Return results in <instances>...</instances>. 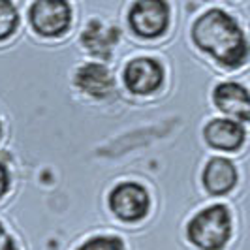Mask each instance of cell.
<instances>
[{
  "label": "cell",
  "instance_id": "8fae6325",
  "mask_svg": "<svg viewBox=\"0 0 250 250\" xmlns=\"http://www.w3.org/2000/svg\"><path fill=\"white\" fill-rule=\"evenodd\" d=\"M203 187L211 196H224L237 185V169L231 160L224 156L211 158L203 169Z\"/></svg>",
  "mask_w": 250,
  "mask_h": 250
},
{
  "label": "cell",
  "instance_id": "4fadbf2b",
  "mask_svg": "<svg viewBox=\"0 0 250 250\" xmlns=\"http://www.w3.org/2000/svg\"><path fill=\"white\" fill-rule=\"evenodd\" d=\"M77 250H125V245L115 235H98L85 241Z\"/></svg>",
  "mask_w": 250,
  "mask_h": 250
},
{
  "label": "cell",
  "instance_id": "7c38bea8",
  "mask_svg": "<svg viewBox=\"0 0 250 250\" xmlns=\"http://www.w3.org/2000/svg\"><path fill=\"white\" fill-rule=\"evenodd\" d=\"M19 25V15L12 2L0 0V42L10 38L17 30Z\"/></svg>",
  "mask_w": 250,
  "mask_h": 250
},
{
  "label": "cell",
  "instance_id": "5b68a950",
  "mask_svg": "<svg viewBox=\"0 0 250 250\" xmlns=\"http://www.w3.org/2000/svg\"><path fill=\"white\" fill-rule=\"evenodd\" d=\"M149 192L139 183H121L109 194V209L125 222H138L149 213Z\"/></svg>",
  "mask_w": 250,
  "mask_h": 250
},
{
  "label": "cell",
  "instance_id": "2e32d148",
  "mask_svg": "<svg viewBox=\"0 0 250 250\" xmlns=\"http://www.w3.org/2000/svg\"><path fill=\"white\" fill-rule=\"evenodd\" d=\"M0 132H2V126H0Z\"/></svg>",
  "mask_w": 250,
  "mask_h": 250
},
{
  "label": "cell",
  "instance_id": "9c48e42d",
  "mask_svg": "<svg viewBox=\"0 0 250 250\" xmlns=\"http://www.w3.org/2000/svg\"><path fill=\"white\" fill-rule=\"evenodd\" d=\"M75 87L92 98H107L115 90V79L107 66L100 62L83 64L74 77Z\"/></svg>",
  "mask_w": 250,
  "mask_h": 250
},
{
  "label": "cell",
  "instance_id": "8992f818",
  "mask_svg": "<svg viewBox=\"0 0 250 250\" xmlns=\"http://www.w3.org/2000/svg\"><path fill=\"white\" fill-rule=\"evenodd\" d=\"M123 79L130 92L139 94V96H147L162 87L164 68L156 59L139 57L126 64Z\"/></svg>",
  "mask_w": 250,
  "mask_h": 250
},
{
  "label": "cell",
  "instance_id": "9a60e30c",
  "mask_svg": "<svg viewBox=\"0 0 250 250\" xmlns=\"http://www.w3.org/2000/svg\"><path fill=\"white\" fill-rule=\"evenodd\" d=\"M0 250H17L13 239L8 235V231L4 229V226L0 224Z\"/></svg>",
  "mask_w": 250,
  "mask_h": 250
},
{
  "label": "cell",
  "instance_id": "6da1fadb",
  "mask_svg": "<svg viewBox=\"0 0 250 250\" xmlns=\"http://www.w3.org/2000/svg\"><path fill=\"white\" fill-rule=\"evenodd\" d=\"M192 40L201 51L229 70L241 68L250 57L249 40L241 25L220 8H213L196 19Z\"/></svg>",
  "mask_w": 250,
  "mask_h": 250
},
{
  "label": "cell",
  "instance_id": "ba28073f",
  "mask_svg": "<svg viewBox=\"0 0 250 250\" xmlns=\"http://www.w3.org/2000/svg\"><path fill=\"white\" fill-rule=\"evenodd\" d=\"M203 138L209 147L226 152H235L243 147L247 132L241 123L231 119H213L203 128Z\"/></svg>",
  "mask_w": 250,
  "mask_h": 250
},
{
  "label": "cell",
  "instance_id": "30bf717a",
  "mask_svg": "<svg viewBox=\"0 0 250 250\" xmlns=\"http://www.w3.org/2000/svg\"><path fill=\"white\" fill-rule=\"evenodd\" d=\"M119 40H121V30L117 26H105L98 19H92L81 34V45L92 57L109 61Z\"/></svg>",
  "mask_w": 250,
  "mask_h": 250
},
{
  "label": "cell",
  "instance_id": "52a82bcc",
  "mask_svg": "<svg viewBox=\"0 0 250 250\" xmlns=\"http://www.w3.org/2000/svg\"><path fill=\"white\" fill-rule=\"evenodd\" d=\"M213 102L216 109L228 115L231 121L237 123L250 121V92L241 83L235 81L218 83L213 90Z\"/></svg>",
  "mask_w": 250,
  "mask_h": 250
},
{
  "label": "cell",
  "instance_id": "277c9868",
  "mask_svg": "<svg viewBox=\"0 0 250 250\" xmlns=\"http://www.w3.org/2000/svg\"><path fill=\"white\" fill-rule=\"evenodd\" d=\"M128 23L141 38H158L169 25V6L162 0H139L130 8Z\"/></svg>",
  "mask_w": 250,
  "mask_h": 250
},
{
  "label": "cell",
  "instance_id": "5bb4252c",
  "mask_svg": "<svg viewBox=\"0 0 250 250\" xmlns=\"http://www.w3.org/2000/svg\"><path fill=\"white\" fill-rule=\"evenodd\" d=\"M8 188H10V173L4 162H0V198L8 192Z\"/></svg>",
  "mask_w": 250,
  "mask_h": 250
},
{
  "label": "cell",
  "instance_id": "3957f363",
  "mask_svg": "<svg viewBox=\"0 0 250 250\" xmlns=\"http://www.w3.org/2000/svg\"><path fill=\"white\" fill-rule=\"evenodd\" d=\"M28 21L40 36H62L72 23V8L66 0H36L28 8Z\"/></svg>",
  "mask_w": 250,
  "mask_h": 250
},
{
  "label": "cell",
  "instance_id": "7a4b0ae2",
  "mask_svg": "<svg viewBox=\"0 0 250 250\" xmlns=\"http://www.w3.org/2000/svg\"><path fill=\"white\" fill-rule=\"evenodd\" d=\"M188 241L201 250H222L231 237L229 209L216 203L196 214L187 226Z\"/></svg>",
  "mask_w": 250,
  "mask_h": 250
}]
</instances>
